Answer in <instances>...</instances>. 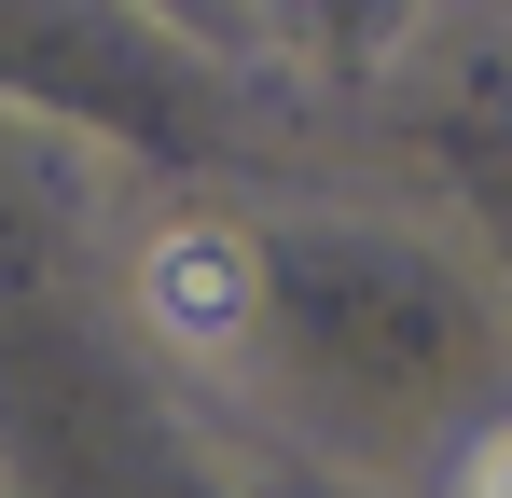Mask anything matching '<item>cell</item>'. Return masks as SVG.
Returning a JSON list of instances; mask_svg holds the SVG:
<instances>
[{
    "instance_id": "1",
    "label": "cell",
    "mask_w": 512,
    "mask_h": 498,
    "mask_svg": "<svg viewBox=\"0 0 512 498\" xmlns=\"http://www.w3.org/2000/svg\"><path fill=\"white\" fill-rule=\"evenodd\" d=\"M125 305H139V332H153L167 360L222 374V360L263 332V249H250V222L167 208V222L139 236V263H125Z\"/></svg>"
},
{
    "instance_id": "2",
    "label": "cell",
    "mask_w": 512,
    "mask_h": 498,
    "mask_svg": "<svg viewBox=\"0 0 512 498\" xmlns=\"http://www.w3.org/2000/svg\"><path fill=\"white\" fill-rule=\"evenodd\" d=\"M443 498H512V415H485V429L457 443V471H443Z\"/></svg>"
}]
</instances>
